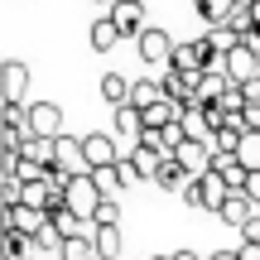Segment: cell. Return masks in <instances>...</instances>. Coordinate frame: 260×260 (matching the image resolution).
<instances>
[{
	"label": "cell",
	"mask_w": 260,
	"mask_h": 260,
	"mask_svg": "<svg viewBox=\"0 0 260 260\" xmlns=\"http://www.w3.org/2000/svg\"><path fill=\"white\" fill-rule=\"evenodd\" d=\"M183 203L188 207H203V212H222L226 203H232V183H226L222 174H207V178H198V183H188V193H183Z\"/></svg>",
	"instance_id": "cell-1"
},
{
	"label": "cell",
	"mask_w": 260,
	"mask_h": 260,
	"mask_svg": "<svg viewBox=\"0 0 260 260\" xmlns=\"http://www.w3.org/2000/svg\"><path fill=\"white\" fill-rule=\"evenodd\" d=\"M106 198H102V188L92 183V174H82V178H73L68 183V212H77L87 226H92V217H96V207H102Z\"/></svg>",
	"instance_id": "cell-2"
},
{
	"label": "cell",
	"mask_w": 260,
	"mask_h": 260,
	"mask_svg": "<svg viewBox=\"0 0 260 260\" xmlns=\"http://www.w3.org/2000/svg\"><path fill=\"white\" fill-rule=\"evenodd\" d=\"M29 140H63V106L53 102L29 106Z\"/></svg>",
	"instance_id": "cell-3"
},
{
	"label": "cell",
	"mask_w": 260,
	"mask_h": 260,
	"mask_svg": "<svg viewBox=\"0 0 260 260\" xmlns=\"http://www.w3.org/2000/svg\"><path fill=\"white\" fill-rule=\"evenodd\" d=\"M82 154H87V164H92V174L96 169H116L121 164V149H116V135H102V130H96V135H82Z\"/></svg>",
	"instance_id": "cell-4"
},
{
	"label": "cell",
	"mask_w": 260,
	"mask_h": 260,
	"mask_svg": "<svg viewBox=\"0 0 260 260\" xmlns=\"http://www.w3.org/2000/svg\"><path fill=\"white\" fill-rule=\"evenodd\" d=\"M140 58H145L149 68H169V58H174V39H169L159 24H149L145 34H140Z\"/></svg>",
	"instance_id": "cell-5"
},
{
	"label": "cell",
	"mask_w": 260,
	"mask_h": 260,
	"mask_svg": "<svg viewBox=\"0 0 260 260\" xmlns=\"http://www.w3.org/2000/svg\"><path fill=\"white\" fill-rule=\"evenodd\" d=\"M53 164L63 169V174H73V178L92 174V164H87V154H82V140H73V135H63L53 145Z\"/></svg>",
	"instance_id": "cell-6"
},
{
	"label": "cell",
	"mask_w": 260,
	"mask_h": 260,
	"mask_svg": "<svg viewBox=\"0 0 260 260\" xmlns=\"http://www.w3.org/2000/svg\"><path fill=\"white\" fill-rule=\"evenodd\" d=\"M174 159H178V164L188 169V178H193V183H198V178H207V174H212V145H203V140H188V145L178 149Z\"/></svg>",
	"instance_id": "cell-7"
},
{
	"label": "cell",
	"mask_w": 260,
	"mask_h": 260,
	"mask_svg": "<svg viewBox=\"0 0 260 260\" xmlns=\"http://www.w3.org/2000/svg\"><path fill=\"white\" fill-rule=\"evenodd\" d=\"M24 87H29V68L10 58L0 68V96H5V106H24Z\"/></svg>",
	"instance_id": "cell-8"
},
{
	"label": "cell",
	"mask_w": 260,
	"mask_h": 260,
	"mask_svg": "<svg viewBox=\"0 0 260 260\" xmlns=\"http://www.w3.org/2000/svg\"><path fill=\"white\" fill-rule=\"evenodd\" d=\"M260 77V53H251V48H236L232 58H226V82L232 87H246V82H255Z\"/></svg>",
	"instance_id": "cell-9"
},
{
	"label": "cell",
	"mask_w": 260,
	"mask_h": 260,
	"mask_svg": "<svg viewBox=\"0 0 260 260\" xmlns=\"http://www.w3.org/2000/svg\"><path fill=\"white\" fill-rule=\"evenodd\" d=\"M111 24L116 29H121V39H140V34H145V5H130V0H121V5H116L111 10Z\"/></svg>",
	"instance_id": "cell-10"
},
{
	"label": "cell",
	"mask_w": 260,
	"mask_h": 260,
	"mask_svg": "<svg viewBox=\"0 0 260 260\" xmlns=\"http://www.w3.org/2000/svg\"><path fill=\"white\" fill-rule=\"evenodd\" d=\"M164 159H174V154H164V149H149V145H130V164L140 169V178H145V183H159V169H164Z\"/></svg>",
	"instance_id": "cell-11"
},
{
	"label": "cell",
	"mask_w": 260,
	"mask_h": 260,
	"mask_svg": "<svg viewBox=\"0 0 260 260\" xmlns=\"http://www.w3.org/2000/svg\"><path fill=\"white\" fill-rule=\"evenodd\" d=\"M159 102H164V82H159V77H135V87H130V106L145 116V111H154Z\"/></svg>",
	"instance_id": "cell-12"
},
{
	"label": "cell",
	"mask_w": 260,
	"mask_h": 260,
	"mask_svg": "<svg viewBox=\"0 0 260 260\" xmlns=\"http://www.w3.org/2000/svg\"><path fill=\"white\" fill-rule=\"evenodd\" d=\"M217 217H222L226 226H236V232H246V226H251V222H255L260 212H255V203H251L246 193H232V203H226V207H222Z\"/></svg>",
	"instance_id": "cell-13"
},
{
	"label": "cell",
	"mask_w": 260,
	"mask_h": 260,
	"mask_svg": "<svg viewBox=\"0 0 260 260\" xmlns=\"http://www.w3.org/2000/svg\"><path fill=\"white\" fill-rule=\"evenodd\" d=\"M39 226H48V217H44V212H34V207H5V232L34 236Z\"/></svg>",
	"instance_id": "cell-14"
},
{
	"label": "cell",
	"mask_w": 260,
	"mask_h": 260,
	"mask_svg": "<svg viewBox=\"0 0 260 260\" xmlns=\"http://www.w3.org/2000/svg\"><path fill=\"white\" fill-rule=\"evenodd\" d=\"M193 5H198V15L207 19V29L232 24V15H236V0H193Z\"/></svg>",
	"instance_id": "cell-15"
},
{
	"label": "cell",
	"mask_w": 260,
	"mask_h": 260,
	"mask_svg": "<svg viewBox=\"0 0 260 260\" xmlns=\"http://www.w3.org/2000/svg\"><path fill=\"white\" fill-rule=\"evenodd\" d=\"M188 183H193V178H188V169L178 164V159H164V169H159V183H154V188H164V193H178V198H183Z\"/></svg>",
	"instance_id": "cell-16"
},
{
	"label": "cell",
	"mask_w": 260,
	"mask_h": 260,
	"mask_svg": "<svg viewBox=\"0 0 260 260\" xmlns=\"http://www.w3.org/2000/svg\"><path fill=\"white\" fill-rule=\"evenodd\" d=\"M130 87H135L130 77H121V73H102V96L116 106V111H121V106H130Z\"/></svg>",
	"instance_id": "cell-17"
},
{
	"label": "cell",
	"mask_w": 260,
	"mask_h": 260,
	"mask_svg": "<svg viewBox=\"0 0 260 260\" xmlns=\"http://www.w3.org/2000/svg\"><path fill=\"white\" fill-rule=\"evenodd\" d=\"M116 44H121V29L111 24V15L96 19V24H92V48H96V53H111Z\"/></svg>",
	"instance_id": "cell-18"
},
{
	"label": "cell",
	"mask_w": 260,
	"mask_h": 260,
	"mask_svg": "<svg viewBox=\"0 0 260 260\" xmlns=\"http://www.w3.org/2000/svg\"><path fill=\"white\" fill-rule=\"evenodd\" d=\"M116 135H130L140 145V135H145V116H140L135 106H121V111H116Z\"/></svg>",
	"instance_id": "cell-19"
},
{
	"label": "cell",
	"mask_w": 260,
	"mask_h": 260,
	"mask_svg": "<svg viewBox=\"0 0 260 260\" xmlns=\"http://www.w3.org/2000/svg\"><path fill=\"white\" fill-rule=\"evenodd\" d=\"M58 255H63V260H102L92 236H73V241H63V251H58Z\"/></svg>",
	"instance_id": "cell-20"
},
{
	"label": "cell",
	"mask_w": 260,
	"mask_h": 260,
	"mask_svg": "<svg viewBox=\"0 0 260 260\" xmlns=\"http://www.w3.org/2000/svg\"><path fill=\"white\" fill-rule=\"evenodd\" d=\"M96 241V255L102 260H121V226H111V232H92Z\"/></svg>",
	"instance_id": "cell-21"
},
{
	"label": "cell",
	"mask_w": 260,
	"mask_h": 260,
	"mask_svg": "<svg viewBox=\"0 0 260 260\" xmlns=\"http://www.w3.org/2000/svg\"><path fill=\"white\" fill-rule=\"evenodd\" d=\"M92 226H96V232H111V226H121V203H116V198H106V203L96 207Z\"/></svg>",
	"instance_id": "cell-22"
},
{
	"label": "cell",
	"mask_w": 260,
	"mask_h": 260,
	"mask_svg": "<svg viewBox=\"0 0 260 260\" xmlns=\"http://www.w3.org/2000/svg\"><path fill=\"white\" fill-rule=\"evenodd\" d=\"M92 183L96 188H102V198H116V193H121V174H116V169H96V174H92Z\"/></svg>",
	"instance_id": "cell-23"
},
{
	"label": "cell",
	"mask_w": 260,
	"mask_h": 260,
	"mask_svg": "<svg viewBox=\"0 0 260 260\" xmlns=\"http://www.w3.org/2000/svg\"><path fill=\"white\" fill-rule=\"evenodd\" d=\"M116 174H121V183H125V188H135V183H145V178H140V169L130 164V154L121 159V164H116Z\"/></svg>",
	"instance_id": "cell-24"
},
{
	"label": "cell",
	"mask_w": 260,
	"mask_h": 260,
	"mask_svg": "<svg viewBox=\"0 0 260 260\" xmlns=\"http://www.w3.org/2000/svg\"><path fill=\"white\" fill-rule=\"evenodd\" d=\"M236 255H241V260H260V241H241V246H236Z\"/></svg>",
	"instance_id": "cell-25"
},
{
	"label": "cell",
	"mask_w": 260,
	"mask_h": 260,
	"mask_svg": "<svg viewBox=\"0 0 260 260\" xmlns=\"http://www.w3.org/2000/svg\"><path fill=\"white\" fill-rule=\"evenodd\" d=\"M246 198H251L255 212H260V174H251V183H246Z\"/></svg>",
	"instance_id": "cell-26"
},
{
	"label": "cell",
	"mask_w": 260,
	"mask_h": 260,
	"mask_svg": "<svg viewBox=\"0 0 260 260\" xmlns=\"http://www.w3.org/2000/svg\"><path fill=\"white\" fill-rule=\"evenodd\" d=\"M241 241H260V217H255V222H251V226L241 232Z\"/></svg>",
	"instance_id": "cell-27"
},
{
	"label": "cell",
	"mask_w": 260,
	"mask_h": 260,
	"mask_svg": "<svg viewBox=\"0 0 260 260\" xmlns=\"http://www.w3.org/2000/svg\"><path fill=\"white\" fill-rule=\"evenodd\" d=\"M207 260H241V255H236V251H212Z\"/></svg>",
	"instance_id": "cell-28"
},
{
	"label": "cell",
	"mask_w": 260,
	"mask_h": 260,
	"mask_svg": "<svg viewBox=\"0 0 260 260\" xmlns=\"http://www.w3.org/2000/svg\"><path fill=\"white\" fill-rule=\"evenodd\" d=\"M174 260H207V255H198V251H174Z\"/></svg>",
	"instance_id": "cell-29"
},
{
	"label": "cell",
	"mask_w": 260,
	"mask_h": 260,
	"mask_svg": "<svg viewBox=\"0 0 260 260\" xmlns=\"http://www.w3.org/2000/svg\"><path fill=\"white\" fill-rule=\"evenodd\" d=\"M96 5H111V10H116V5H121V0H96Z\"/></svg>",
	"instance_id": "cell-30"
},
{
	"label": "cell",
	"mask_w": 260,
	"mask_h": 260,
	"mask_svg": "<svg viewBox=\"0 0 260 260\" xmlns=\"http://www.w3.org/2000/svg\"><path fill=\"white\" fill-rule=\"evenodd\" d=\"M149 260H174V255H149Z\"/></svg>",
	"instance_id": "cell-31"
},
{
	"label": "cell",
	"mask_w": 260,
	"mask_h": 260,
	"mask_svg": "<svg viewBox=\"0 0 260 260\" xmlns=\"http://www.w3.org/2000/svg\"><path fill=\"white\" fill-rule=\"evenodd\" d=\"M255 29H260V5H255Z\"/></svg>",
	"instance_id": "cell-32"
},
{
	"label": "cell",
	"mask_w": 260,
	"mask_h": 260,
	"mask_svg": "<svg viewBox=\"0 0 260 260\" xmlns=\"http://www.w3.org/2000/svg\"><path fill=\"white\" fill-rule=\"evenodd\" d=\"M130 5H145V0H130Z\"/></svg>",
	"instance_id": "cell-33"
}]
</instances>
